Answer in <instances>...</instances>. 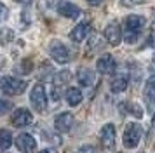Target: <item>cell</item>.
Listing matches in <instances>:
<instances>
[{
	"mask_svg": "<svg viewBox=\"0 0 155 153\" xmlns=\"http://www.w3.org/2000/svg\"><path fill=\"white\" fill-rule=\"evenodd\" d=\"M49 52H51V57H52L54 61L61 63V64L70 61V50H68V47L64 45L63 42H59V40L51 42Z\"/></svg>",
	"mask_w": 155,
	"mask_h": 153,
	"instance_id": "4",
	"label": "cell"
},
{
	"mask_svg": "<svg viewBox=\"0 0 155 153\" xmlns=\"http://www.w3.org/2000/svg\"><path fill=\"white\" fill-rule=\"evenodd\" d=\"M16 2H19V4H25V5H26V4H30V2H31V0H16Z\"/></svg>",
	"mask_w": 155,
	"mask_h": 153,
	"instance_id": "25",
	"label": "cell"
},
{
	"mask_svg": "<svg viewBox=\"0 0 155 153\" xmlns=\"http://www.w3.org/2000/svg\"><path fill=\"white\" fill-rule=\"evenodd\" d=\"M87 2H89L91 5H99V4H101V0H87Z\"/></svg>",
	"mask_w": 155,
	"mask_h": 153,
	"instance_id": "23",
	"label": "cell"
},
{
	"mask_svg": "<svg viewBox=\"0 0 155 153\" xmlns=\"http://www.w3.org/2000/svg\"><path fill=\"white\" fill-rule=\"evenodd\" d=\"M12 110V103L7 99H0V115H5Z\"/></svg>",
	"mask_w": 155,
	"mask_h": 153,
	"instance_id": "18",
	"label": "cell"
},
{
	"mask_svg": "<svg viewBox=\"0 0 155 153\" xmlns=\"http://www.w3.org/2000/svg\"><path fill=\"white\" fill-rule=\"evenodd\" d=\"M31 122H33V115L28 110H25V108L16 110L14 115H12V124L16 127H25V125H30Z\"/></svg>",
	"mask_w": 155,
	"mask_h": 153,
	"instance_id": "11",
	"label": "cell"
},
{
	"mask_svg": "<svg viewBox=\"0 0 155 153\" xmlns=\"http://www.w3.org/2000/svg\"><path fill=\"white\" fill-rule=\"evenodd\" d=\"M54 125H56V129L59 132H68L71 129V125H73V117H71V113H61V115H58L56 120H54Z\"/></svg>",
	"mask_w": 155,
	"mask_h": 153,
	"instance_id": "12",
	"label": "cell"
},
{
	"mask_svg": "<svg viewBox=\"0 0 155 153\" xmlns=\"http://www.w3.org/2000/svg\"><path fill=\"white\" fill-rule=\"evenodd\" d=\"M99 138H101V145L105 146V148H113L115 146V127L112 124H106L103 129H101V134H99Z\"/></svg>",
	"mask_w": 155,
	"mask_h": 153,
	"instance_id": "9",
	"label": "cell"
},
{
	"mask_svg": "<svg viewBox=\"0 0 155 153\" xmlns=\"http://www.w3.org/2000/svg\"><path fill=\"white\" fill-rule=\"evenodd\" d=\"M40 153H54V150H51V148H45V150H42Z\"/></svg>",
	"mask_w": 155,
	"mask_h": 153,
	"instance_id": "24",
	"label": "cell"
},
{
	"mask_svg": "<svg viewBox=\"0 0 155 153\" xmlns=\"http://www.w3.org/2000/svg\"><path fill=\"white\" fill-rule=\"evenodd\" d=\"M147 85H148V89H150V90H155V75H152L150 78H148Z\"/></svg>",
	"mask_w": 155,
	"mask_h": 153,
	"instance_id": "21",
	"label": "cell"
},
{
	"mask_svg": "<svg viewBox=\"0 0 155 153\" xmlns=\"http://www.w3.org/2000/svg\"><path fill=\"white\" fill-rule=\"evenodd\" d=\"M153 61H155V56H153Z\"/></svg>",
	"mask_w": 155,
	"mask_h": 153,
	"instance_id": "27",
	"label": "cell"
},
{
	"mask_svg": "<svg viewBox=\"0 0 155 153\" xmlns=\"http://www.w3.org/2000/svg\"><path fill=\"white\" fill-rule=\"evenodd\" d=\"M78 153H94V148L92 146H80V150H78Z\"/></svg>",
	"mask_w": 155,
	"mask_h": 153,
	"instance_id": "20",
	"label": "cell"
},
{
	"mask_svg": "<svg viewBox=\"0 0 155 153\" xmlns=\"http://www.w3.org/2000/svg\"><path fill=\"white\" fill-rule=\"evenodd\" d=\"M66 101L70 106H77V104L82 103V92L77 89V87H70L66 90Z\"/></svg>",
	"mask_w": 155,
	"mask_h": 153,
	"instance_id": "16",
	"label": "cell"
},
{
	"mask_svg": "<svg viewBox=\"0 0 155 153\" xmlns=\"http://www.w3.org/2000/svg\"><path fill=\"white\" fill-rule=\"evenodd\" d=\"M145 26V18H141V16H127L126 18V35H124V40L127 44H134V42L138 40V37H140V31L143 30Z\"/></svg>",
	"mask_w": 155,
	"mask_h": 153,
	"instance_id": "1",
	"label": "cell"
},
{
	"mask_svg": "<svg viewBox=\"0 0 155 153\" xmlns=\"http://www.w3.org/2000/svg\"><path fill=\"white\" fill-rule=\"evenodd\" d=\"M16 146H18L23 153H31V151H35L37 141L33 139V136H30V134H19V136L16 138Z\"/></svg>",
	"mask_w": 155,
	"mask_h": 153,
	"instance_id": "7",
	"label": "cell"
},
{
	"mask_svg": "<svg viewBox=\"0 0 155 153\" xmlns=\"http://www.w3.org/2000/svg\"><path fill=\"white\" fill-rule=\"evenodd\" d=\"M12 145V134L7 129H0V150H7Z\"/></svg>",
	"mask_w": 155,
	"mask_h": 153,
	"instance_id": "17",
	"label": "cell"
},
{
	"mask_svg": "<svg viewBox=\"0 0 155 153\" xmlns=\"http://www.w3.org/2000/svg\"><path fill=\"white\" fill-rule=\"evenodd\" d=\"M30 101H31V104H33V108L37 111L45 110V106H47V94H45V89H44L42 83H37L35 87L31 89Z\"/></svg>",
	"mask_w": 155,
	"mask_h": 153,
	"instance_id": "5",
	"label": "cell"
},
{
	"mask_svg": "<svg viewBox=\"0 0 155 153\" xmlns=\"http://www.w3.org/2000/svg\"><path fill=\"white\" fill-rule=\"evenodd\" d=\"M77 80L80 85H84V87H91L94 80H96V75H94V71L89 68H82L80 71L77 73Z\"/></svg>",
	"mask_w": 155,
	"mask_h": 153,
	"instance_id": "14",
	"label": "cell"
},
{
	"mask_svg": "<svg viewBox=\"0 0 155 153\" xmlns=\"http://www.w3.org/2000/svg\"><path fill=\"white\" fill-rule=\"evenodd\" d=\"M96 66H98L99 73H103V75H110V73H113V71H115V68H117V63H115V59H113V56L103 54L98 59Z\"/></svg>",
	"mask_w": 155,
	"mask_h": 153,
	"instance_id": "6",
	"label": "cell"
},
{
	"mask_svg": "<svg viewBox=\"0 0 155 153\" xmlns=\"http://www.w3.org/2000/svg\"><path fill=\"white\" fill-rule=\"evenodd\" d=\"M143 129L138 124H129L124 131V146L126 148H136L141 139Z\"/></svg>",
	"mask_w": 155,
	"mask_h": 153,
	"instance_id": "3",
	"label": "cell"
},
{
	"mask_svg": "<svg viewBox=\"0 0 155 153\" xmlns=\"http://www.w3.org/2000/svg\"><path fill=\"white\" fill-rule=\"evenodd\" d=\"M105 38L112 45H119L120 44V40H122V31H120V26L117 23H110L105 28Z\"/></svg>",
	"mask_w": 155,
	"mask_h": 153,
	"instance_id": "8",
	"label": "cell"
},
{
	"mask_svg": "<svg viewBox=\"0 0 155 153\" xmlns=\"http://www.w3.org/2000/svg\"><path fill=\"white\" fill-rule=\"evenodd\" d=\"M152 124H153V127H155V115H153V118H152Z\"/></svg>",
	"mask_w": 155,
	"mask_h": 153,
	"instance_id": "26",
	"label": "cell"
},
{
	"mask_svg": "<svg viewBox=\"0 0 155 153\" xmlns=\"http://www.w3.org/2000/svg\"><path fill=\"white\" fill-rule=\"evenodd\" d=\"M89 31H91V26L87 24V23H80V24H77V26L71 30L70 33V38L73 42H77V44H80L82 40H85L87 38V35H89Z\"/></svg>",
	"mask_w": 155,
	"mask_h": 153,
	"instance_id": "13",
	"label": "cell"
},
{
	"mask_svg": "<svg viewBox=\"0 0 155 153\" xmlns=\"http://www.w3.org/2000/svg\"><path fill=\"white\" fill-rule=\"evenodd\" d=\"M127 85H129V78L126 75H117L110 83V89L113 92H124L127 89Z\"/></svg>",
	"mask_w": 155,
	"mask_h": 153,
	"instance_id": "15",
	"label": "cell"
},
{
	"mask_svg": "<svg viewBox=\"0 0 155 153\" xmlns=\"http://www.w3.org/2000/svg\"><path fill=\"white\" fill-rule=\"evenodd\" d=\"M0 89L9 96H18V94H23L26 90V82L16 78V76H4L0 80Z\"/></svg>",
	"mask_w": 155,
	"mask_h": 153,
	"instance_id": "2",
	"label": "cell"
},
{
	"mask_svg": "<svg viewBox=\"0 0 155 153\" xmlns=\"http://www.w3.org/2000/svg\"><path fill=\"white\" fill-rule=\"evenodd\" d=\"M5 18H7V7H5L4 4H2V2H0V21L5 19Z\"/></svg>",
	"mask_w": 155,
	"mask_h": 153,
	"instance_id": "19",
	"label": "cell"
},
{
	"mask_svg": "<svg viewBox=\"0 0 155 153\" xmlns=\"http://www.w3.org/2000/svg\"><path fill=\"white\" fill-rule=\"evenodd\" d=\"M126 4H129V5H138V4H141V2H145V0H124Z\"/></svg>",
	"mask_w": 155,
	"mask_h": 153,
	"instance_id": "22",
	"label": "cell"
},
{
	"mask_svg": "<svg viewBox=\"0 0 155 153\" xmlns=\"http://www.w3.org/2000/svg\"><path fill=\"white\" fill-rule=\"evenodd\" d=\"M58 12L64 16V18H70V19H77L80 16V9L71 2H59L58 4Z\"/></svg>",
	"mask_w": 155,
	"mask_h": 153,
	"instance_id": "10",
	"label": "cell"
}]
</instances>
